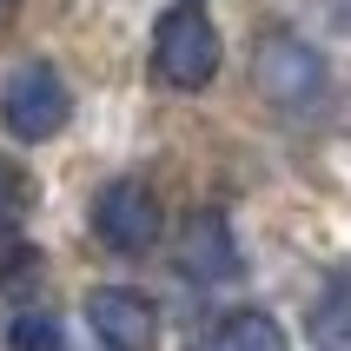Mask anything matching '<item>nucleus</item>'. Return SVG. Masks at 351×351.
<instances>
[{
    "instance_id": "nucleus-4",
    "label": "nucleus",
    "mask_w": 351,
    "mask_h": 351,
    "mask_svg": "<svg viewBox=\"0 0 351 351\" xmlns=\"http://www.w3.org/2000/svg\"><path fill=\"white\" fill-rule=\"evenodd\" d=\"M252 86L272 99V106H312V99H325V86H332V66L298 34H265L258 53H252Z\"/></svg>"
},
{
    "instance_id": "nucleus-6",
    "label": "nucleus",
    "mask_w": 351,
    "mask_h": 351,
    "mask_svg": "<svg viewBox=\"0 0 351 351\" xmlns=\"http://www.w3.org/2000/svg\"><path fill=\"white\" fill-rule=\"evenodd\" d=\"M179 272L199 278V285H232L245 272V258H239V239H232V219L226 213H193L186 219V232H179Z\"/></svg>"
},
{
    "instance_id": "nucleus-1",
    "label": "nucleus",
    "mask_w": 351,
    "mask_h": 351,
    "mask_svg": "<svg viewBox=\"0 0 351 351\" xmlns=\"http://www.w3.org/2000/svg\"><path fill=\"white\" fill-rule=\"evenodd\" d=\"M153 73L173 86V93H206L219 73V27L199 0H179L166 7L153 27Z\"/></svg>"
},
{
    "instance_id": "nucleus-7",
    "label": "nucleus",
    "mask_w": 351,
    "mask_h": 351,
    "mask_svg": "<svg viewBox=\"0 0 351 351\" xmlns=\"http://www.w3.org/2000/svg\"><path fill=\"white\" fill-rule=\"evenodd\" d=\"M193 351H292V345H285V325L272 312H252L245 305V312H226Z\"/></svg>"
},
{
    "instance_id": "nucleus-5",
    "label": "nucleus",
    "mask_w": 351,
    "mask_h": 351,
    "mask_svg": "<svg viewBox=\"0 0 351 351\" xmlns=\"http://www.w3.org/2000/svg\"><path fill=\"white\" fill-rule=\"evenodd\" d=\"M86 325L106 351H159V305L133 285H93L86 292Z\"/></svg>"
},
{
    "instance_id": "nucleus-8",
    "label": "nucleus",
    "mask_w": 351,
    "mask_h": 351,
    "mask_svg": "<svg viewBox=\"0 0 351 351\" xmlns=\"http://www.w3.org/2000/svg\"><path fill=\"white\" fill-rule=\"evenodd\" d=\"M305 332H312V345H325V351L351 345V272L325 278V292H318L312 312H305Z\"/></svg>"
},
{
    "instance_id": "nucleus-11",
    "label": "nucleus",
    "mask_w": 351,
    "mask_h": 351,
    "mask_svg": "<svg viewBox=\"0 0 351 351\" xmlns=\"http://www.w3.org/2000/svg\"><path fill=\"white\" fill-rule=\"evenodd\" d=\"M14 7H20V0H0V20H14Z\"/></svg>"
},
{
    "instance_id": "nucleus-2",
    "label": "nucleus",
    "mask_w": 351,
    "mask_h": 351,
    "mask_svg": "<svg viewBox=\"0 0 351 351\" xmlns=\"http://www.w3.org/2000/svg\"><path fill=\"white\" fill-rule=\"evenodd\" d=\"M66 119H73V86H66V73L53 60H27V66L7 73V86H0V126L14 139L40 146V139L66 133Z\"/></svg>"
},
{
    "instance_id": "nucleus-9",
    "label": "nucleus",
    "mask_w": 351,
    "mask_h": 351,
    "mask_svg": "<svg viewBox=\"0 0 351 351\" xmlns=\"http://www.w3.org/2000/svg\"><path fill=\"white\" fill-rule=\"evenodd\" d=\"M27 213H34V179L20 173L14 159H0V239L20 232V226H27Z\"/></svg>"
},
{
    "instance_id": "nucleus-3",
    "label": "nucleus",
    "mask_w": 351,
    "mask_h": 351,
    "mask_svg": "<svg viewBox=\"0 0 351 351\" xmlns=\"http://www.w3.org/2000/svg\"><path fill=\"white\" fill-rule=\"evenodd\" d=\"M159 193L146 186V179H106L93 193V206H86V226H93V239L106 245V252H153L159 245Z\"/></svg>"
},
{
    "instance_id": "nucleus-10",
    "label": "nucleus",
    "mask_w": 351,
    "mask_h": 351,
    "mask_svg": "<svg viewBox=\"0 0 351 351\" xmlns=\"http://www.w3.org/2000/svg\"><path fill=\"white\" fill-rule=\"evenodd\" d=\"M7 345L14 351H60V318L53 312H20L7 325Z\"/></svg>"
}]
</instances>
